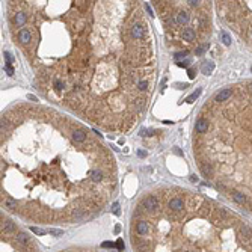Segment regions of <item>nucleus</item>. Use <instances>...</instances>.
Segmentation results:
<instances>
[{"mask_svg": "<svg viewBox=\"0 0 252 252\" xmlns=\"http://www.w3.org/2000/svg\"><path fill=\"white\" fill-rule=\"evenodd\" d=\"M181 40L186 42H193L196 40V32L193 27H186L183 32H181Z\"/></svg>", "mask_w": 252, "mask_h": 252, "instance_id": "6e6552de", "label": "nucleus"}, {"mask_svg": "<svg viewBox=\"0 0 252 252\" xmlns=\"http://www.w3.org/2000/svg\"><path fill=\"white\" fill-rule=\"evenodd\" d=\"M213 70H214V64L213 62H204L202 67H201V71H202L204 76H210L213 73Z\"/></svg>", "mask_w": 252, "mask_h": 252, "instance_id": "9b49d317", "label": "nucleus"}, {"mask_svg": "<svg viewBox=\"0 0 252 252\" xmlns=\"http://www.w3.org/2000/svg\"><path fill=\"white\" fill-rule=\"evenodd\" d=\"M136 233L139 236H147L150 233V223L147 220H139L136 223Z\"/></svg>", "mask_w": 252, "mask_h": 252, "instance_id": "1a4fd4ad", "label": "nucleus"}, {"mask_svg": "<svg viewBox=\"0 0 252 252\" xmlns=\"http://www.w3.org/2000/svg\"><path fill=\"white\" fill-rule=\"evenodd\" d=\"M101 246H103V248H115L116 245L112 243V242H104V243H101Z\"/></svg>", "mask_w": 252, "mask_h": 252, "instance_id": "f3484780", "label": "nucleus"}, {"mask_svg": "<svg viewBox=\"0 0 252 252\" xmlns=\"http://www.w3.org/2000/svg\"><path fill=\"white\" fill-rule=\"evenodd\" d=\"M251 71H252V68H251Z\"/></svg>", "mask_w": 252, "mask_h": 252, "instance_id": "393cba45", "label": "nucleus"}, {"mask_svg": "<svg viewBox=\"0 0 252 252\" xmlns=\"http://www.w3.org/2000/svg\"><path fill=\"white\" fill-rule=\"evenodd\" d=\"M207 130H209V121H207L204 116L198 118V119H196V124H195V131H196V134H204V133H207Z\"/></svg>", "mask_w": 252, "mask_h": 252, "instance_id": "0eeeda50", "label": "nucleus"}, {"mask_svg": "<svg viewBox=\"0 0 252 252\" xmlns=\"http://www.w3.org/2000/svg\"><path fill=\"white\" fill-rule=\"evenodd\" d=\"M116 248H118V249H124V240H123V239H118V242H116Z\"/></svg>", "mask_w": 252, "mask_h": 252, "instance_id": "a211bd4d", "label": "nucleus"}, {"mask_svg": "<svg viewBox=\"0 0 252 252\" xmlns=\"http://www.w3.org/2000/svg\"><path fill=\"white\" fill-rule=\"evenodd\" d=\"M249 35H251V38H252V26L249 27Z\"/></svg>", "mask_w": 252, "mask_h": 252, "instance_id": "b1692460", "label": "nucleus"}, {"mask_svg": "<svg viewBox=\"0 0 252 252\" xmlns=\"http://www.w3.org/2000/svg\"><path fill=\"white\" fill-rule=\"evenodd\" d=\"M187 54H189V51H186V50H184V51H177V53L174 54V59H175V60H180V59H184Z\"/></svg>", "mask_w": 252, "mask_h": 252, "instance_id": "ddd939ff", "label": "nucleus"}, {"mask_svg": "<svg viewBox=\"0 0 252 252\" xmlns=\"http://www.w3.org/2000/svg\"><path fill=\"white\" fill-rule=\"evenodd\" d=\"M195 74H196V70H195V68H190V70H189V77H190V79H193V77H195Z\"/></svg>", "mask_w": 252, "mask_h": 252, "instance_id": "412c9836", "label": "nucleus"}, {"mask_svg": "<svg viewBox=\"0 0 252 252\" xmlns=\"http://www.w3.org/2000/svg\"><path fill=\"white\" fill-rule=\"evenodd\" d=\"M5 70H6L8 76H14V70H12V67H5Z\"/></svg>", "mask_w": 252, "mask_h": 252, "instance_id": "aec40b11", "label": "nucleus"}, {"mask_svg": "<svg viewBox=\"0 0 252 252\" xmlns=\"http://www.w3.org/2000/svg\"><path fill=\"white\" fill-rule=\"evenodd\" d=\"M11 20L15 24V27H23L27 24V15L24 11H15V14L11 15Z\"/></svg>", "mask_w": 252, "mask_h": 252, "instance_id": "20e7f679", "label": "nucleus"}, {"mask_svg": "<svg viewBox=\"0 0 252 252\" xmlns=\"http://www.w3.org/2000/svg\"><path fill=\"white\" fill-rule=\"evenodd\" d=\"M190 181H192V183H196V181H198L196 175H190Z\"/></svg>", "mask_w": 252, "mask_h": 252, "instance_id": "5701e85b", "label": "nucleus"}, {"mask_svg": "<svg viewBox=\"0 0 252 252\" xmlns=\"http://www.w3.org/2000/svg\"><path fill=\"white\" fill-rule=\"evenodd\" d=\"M199 94H201V89H198L196 92H193V94H192V95L187 98V103H192V101H195V98H198V95H199Z\"/></svg>", "mask_w": 252, "mask_h": 252, "instance_id": "dca6fc26", "label": "nucleus"}, {"mask_svg": "<svg viewBox=\"0 0 252 252\" xmlns=\"http://www.w3.org/2000/svg\"><path fill=\"white\" fill-rule=\"evenodd\" d=\"M2 231L6 233V234H12V233H15V225L11 220H5L3 225H2Z\"/></svg>", "mask_w": 252, "mask_h": 252, "instance_id": "9d476101", "label": "nucleus"}, {"mask_svg": "<svg viewBox=\"0 0 252 252\" xmlns=\"http://www.w3.org/2000/svg\"><path fill=\"white\" fill-rule=\"evenodd\" d=\"M62 233H64L62 230H51V231H50V234H53V236H60Z\"/></svg>", "mask_w": 252, "mask_h": 252, "instance_id": "6ab92c4d", "label": "nucleus"}, {"mask_svg": "<svg viewBox=\"0 0 252 252\" xmlns=\"http://www.w3.org/2000/svg\"><path fill=\"white\" fill-rule=\"evenodd\" d=\"M41 126L44 130L47 145L36 147L33 139L17 121L6 113L2 116V189H12L15 184L21 187L20 193L27 187V195H35V190L68 195L76 186L98 190L104 196L109 193L100 190L92 181L97 169H112L113 157L107 154L106 148L94 137L83 143L77 142L74 131L77 126L67 116L53 110L51 115V134L50 130V110L38 107Z\"/></svg>", "mask_w": 252, "mask_h": 252, "instance_id": "f257e3e1", "label": "nucleus"}, {"mask_svg": "<svg viewBox=\"0 0 252 252\" xmlns=\"http://www.w3.org/2000/svg\"><path fill=\"white\" fill-rule=\"evenodd\" d=\"M17 38H18V41L21 45H24V47H27L32 40H33V35H32V32L26 27V29H21L20 32H18V35H17Z\"/></svg>", "mask_w": 252, "mask_h": 252, "instance_id": "39448f33", "label": "nucleus"}, {"mask_svg": "<svg viewBox=\"0 0 252 252\" xmlns=\"http://www.w3.org/2000/svg\"><path fill=\"white\" fill-rule=\"evenodd\" d=\"M17 242H18L20 245H23V246H27V243H29L30 240H29V237H27L26 233H18V234H17Z\"/></svg>", "mask_w": 252, "mask_h": 252, "instance_id": "f8f14e48", "label": "nucleus"}, {"mask_svg": "<svg viewBox=\"0 0 252 252\" xmlns=\"http://www.w3.org/2000/svg\"><path fill=\"white\" fill-rule=\"evenodd\" d=\"M220 35H222V42H223L225 45H231V36H230L226 32H222Z\"/></svg>", "mask_w": 252, "mask_h": 252, "instance_id": "4468645a", "label": "nucleus"}, {"mask_svg": "<svg viewBox=\"0 0 252 252\" xmlns=\"http://www.w3.org/2000/svg\"><path fill=\"white\" fill-rule=\"evenodd\" d=\"M140 207L153 213V211H156L157 209H159V207H160V204H159V199H157V196L148 195V196H145V198L142 199V204H140Z\"/></svg>", "mask_w": 252, "mask_h": 252, "instance_id": "f03ea898", "label": "nucleus"}, {"mask_svg": "<svg viewBox=\"0 0 252 252\" xmlns=\"http://www.w3.org/2000/svg\"><path fill=\"white\" fill-rule=\"evenodd\" d=\"M233 94H234L233 88H225V89H222L220 92H217L213 100H214L216 103H225V101H228V100L233 97Z\"/></svg>", "mask_w": 252, "mask_h": 252, "instance_id": "423d86ee", "label": "nucleus"}, {"mask_svg": "<svg viewBox=\"0 0 252 252\" xmlns=\"http://www.w3.org/2000/svg\"><path fill=\"white\" fill-rule=\"evenodd\" d=\"M30 231H33L35 234H44V233H42L40 228H35V226H30Z\"/></svg>", "mask_w": 252, "mask_h": 252, "instance_id": "4be33fe9", "label": "nucleus"}, {"mask_svg": "<svg viewBox=\"0 0 252 252\" xmlns=\"http://www.w3.org/2000/svg\"><path fill=\"white\" fill-rule=\"evenodd\" d=\"M168 209L171 211L180 213V211H183L184 209H186V202H184L183 198H180V196H174V198H171V199L168 201Z\"/></svg>", "mask_w": 252, "mask_h": 252, "instance_id": "7ed1b4c3", "label": "nucleus"}, {"mask_svg": "<svg viewBox=\"0 0 252 252\" xmlns=\"http://www.w3.org/2000/svg\"><path fill=\"white\" fill-rule=\"evenodd\" d=\"M209 48V44H204V45H201V47H198L196 48V54L198 56H201V54H204L205 53V50Z\"/></svg>", "mask_w": 252, "mask_h": 252, "instance_id": "2eb2a0df", "label": "nucleus"}]
</instances>
